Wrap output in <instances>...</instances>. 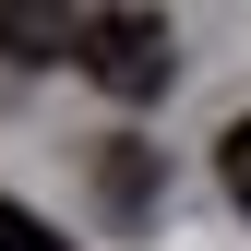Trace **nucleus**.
Here are the masks:
<instances>
[{
	"label": "nucleus",
	"instance_id": "1",
	"mask_svg": "<svg viewBox=\"0 0 251 251\" xmlns=\"http://www.w3.org/2000/svg\"><path fill=\"white\" fill-rule=\"evenodd\" d=\"M84 72H96L108 96H155V84H168V24H155V12H96Z\"/></svg>",
	"mask_w": 251,
	"mask_h": 251
},
{
	"label": "nucleus",
	"instance_id": "3",
	"mask_svg": "<svg viewBox=\"0 0 251 251\" xmlns=\"http://www.w3.org/2000/svg\"><path fill=\"white\" fill-rule=\"evenodd\" d=\"M0 251H72V239H60L48 215H24V203H0Z\"/></svg>",
	"mask_w": 251,
	"mask_h": 251
},
{
	"label": "nucleus",
	"instance_id": "2",
	"mask_svg": "<svg viewBox=\"0 0 251 251\" xmlns=\"http://www.w3.org/2000/svg\"><path fill=\"white\" fill-rule=\"evenodd\" d=\"M215 179H227V203H239V215H251V108H239V120H227V144H215Z\"/></svg>",
	"mask_w": 251,
	"mask_h": 251
}]
</instances>
